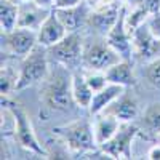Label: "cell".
Listing matches in <instances>:
<instances>
[{
  "instance_id": "cell-1",
  "label": "cell",
  "mask_w": 160,
  "mask_h": 160,
  "mask_svg": "<svg viewBox=\"0 0 160 160\" xmlns=\"http://www.w3.org/2000/svg\"><path fill=\"white\" fill-rule=\"evenodd\" d=\"M43 109L48 112H71L77 102L72 95V72L64 64L56 62V68L50 71L42 82L40 91Z\"/></svg>"
},
{
  "instance_id": "cell-2",
  "label": "cell",
  "mask_w": 160,
  "mask_h": 160,
  "mask_svg": "<svg viewBox=\"0 0 160 160\" xmlns=\"http://www.w3.org/2000/svg\"><path fill=\"white\" fill-rule=\"evenodd\" d=\"M2 108L7 109L13 117V138H15V141L22 149L48 158V151L38 141L26 109L19 102L10 99L8 96H2Z\"/></svg>"
},
{
  "instance_id": "cell-3",
  "label": "cell",
  "mask_w": 160,
  "mask_h": 160,
  "mask_svg": "<svg viewBox=\"0 0 160 160\" xmlns=\"http://www.w3.org/2000/svg\"><path fill=\"white\" fill-rule=\"evenodd\" d=\"M53 135L61 138L66 148L74 155H87L99 149L95 139L93 123H90L85 118H78L66 125L53 128Z\"/></svg>"
},
{
  "instance_id": "cell-4",
  "label": "cell",
  "mask_w": 160,
  "mask_h": 160,
  "mask_svg": "<svg viewBox=\"0 0 160 160\" xmlns=\"http://www.w3.org/2000/svg\"><path fill=\"white\" fill-rule=\"evenodd\" d=\"M48 50L47 47L37 43L24 58H21L19 64V75L16 91H21L24 88H29L35 83H40L47 78L50 68H48Z\"/></svg>"
},
{
  "instance_id": "cell-5",
  "label": "cell",
  "mask_w": 160,
  "mask_h": 160,
  "mask_svg": "<svg viewBox=\"0 0 160 160\" xmlns=\"http://www.w3.org/2000/svg\"><path fill=\"white\" fill-rule=\"evenodd\" d=\"M141 133V128L138 123L135 122H122L120 128L117 130V133L109 139L106 141L102 146H99V151L108 155L109 158H131L133 152H131V146L135 138Z\"/></svg>"
},
{
  "instance_id": "cell-6",
  "label": "cell",
  "mask_w": 160,
  "mask_h": 160,
  "mask_svg": "<svg viewBox=\"0 0 160 160\" xmlns=\"http://www.w3.org/2000/svg\"><path fill=\"white\" fill-rule=\"evenodd\" d=\"M83 35L80 31L77 32H68L58 43L48 47V56L53 59V62L64 64L68 68L82 62L83 56Z\"/></svg>"
},
{
  "instance_id": "cell-7",
  "label": "cell",
  "mask_w": 160,
  "mask_h": 160,
  "mask_svg": "<svg viewBox=\"0 0 160 160\" xmlns=\"http://www.w3.org/2000/svg\"><path fill=\"white\" fill-rule=\"evenodd\" d=\"M120 55L108 43L106 37L102 38H95L90 40L83 47V56H82V64L85 69L91 71H106L111 68L112 64L118 62Z\"/></svg>"
},
{
  "instance_id": "cell-8",
  "label": "cell",
  "mask_w": 160,
  "mask_h": 160,
  "mask_svg": "<svg viewBox=\"0 0 160 160\" xmlns=\"http://www.w3.org/2000/svg\"><path fill=\"white\" fill-rule=\"evenodd\" d=\"M131 45H133V56L142 64L160 56V38L152 32L148 21L133 31Z\"/></svg>"
},
{
  "instance_id": "cell-9",
  "label": "cell",
  "mask_w": 160,
  "mask_h": 160,
  "mask_svg": "<svg viewBox=\"0 0 160 160\" xmlns=\"http://www.w3.org/2000/svg\"><path fill=\"white\" fill-rule=\"evenodd\" d=\"M37 45V31L16 28L10 32H2V55L24 58Z\"/></svg>"
},
{
  "instance_id": "cell-10",
  "label": "cell",
  "mask_w": 160,
  "mask_h": 160,
  "mask_svg": "<svg viewBox=\"0 0 160 160\" xmlns=\"http://www.w3.org/2000/svg\"><path fill=\"white\" fill-rule=\"evenodd\" d=\"M125 16H127V5L123 3L122 10H120V15L117 22L114 24V28L109 31V34L106 35L108 43L118 53L122 59H128L133 61V45H131V34L127 29L125 24Z\"/></svg>"
},
{
  "instance_id": "cell-11",
  "label": "cell",
  "mask_w": 160,
  "mask_h": 160,
  "mask_svg": "<svg viewBox=\"0 0 160 160\" xmlns=\"http://www.w3.org/2000/svg\"><path fill=\"white\" fill-rule=\"evenodd\" d=\"M122 7L123 3L120 5L118 2H112L106 7H101L95 11H91L87 26H90L99 37H106L109 34V31L114 28V24L117 22Z\"/></svg>"
},
{
  "instance_id": "cell-12",
  "label": "cell",
  "mask_w": 160,
  "mask_h": 160,
  "mask_svg": "<svg viewBox=\"0 0 160 160\" xmlns=\"http://www.w3.org/2000/svg\"><path fill=\"white\" fill-rule=\"evenodd\" d=\"M58 18L64 24V28L68 29V32H77L82 31L83 26H87L88 18H90V7L85 0H82L80 3L68 8H55Z\"/></svg>"
},
{
  "instance_id": "cell-13",
  "label": "cell",
  "mask_w": 160,
  "mask_h": 160,
  "mask_svg": "<svg viewBox=\"0 0 160 160\" xmlns=\"http://www.w3.org/2000/svg\"><path fill=\"white\" fill-rule=\"evenodd\" d=\"M53 8L38 5L35 0L19 3V18H18V28H28L38 31V28L43 24V21L48 18Z\"/></svg>"
},
{
  "instance_id": "cell-14",
  "label": "cell",
  "mask_w": 160,
  "mask_h": 160,
  "mask_svg": "<svg viewBox=\"0 0 160 160\" xmlns=\"http://www.w3.org/2000/svg\"><path fill=\"white\" fill-rule=\"evenodd\" d=\"M66 34H68V29L64 28V24L61 22L55 8H53L51 13L48 15V18L43 21V24L37 31V43L48 48L51 45L58 43Z\"/></svg>"
},
{
  "instance_id": "cell-15",
  "label": "cell",
  "mask_w": 160,
  "mask_h": 160,
  "mask_svg": "<svg viewBox=\"0 0 160 160\" xmlns=\"http://www.w3.org/2000/svg\"><path fill=\"white\" fill-rule=\"evenodd\" d=\"M102 112L115 115L120 122H133L139 112V106L135 96H131L130 93H123L122 96H118L112 104H109Z\"/></svg>"
},
{
  "instance_id": "cell-16",
  "label": "cell",
  "mask_w": 160,
  "mask_h": 160,
  "mask_svg": "<svg viewBox=\"0 0 160 160\" xmlns=\"http://www.w3.org/2000/svg\"><path fill=\"white\" fill-rule=\"evenodd\" d=\"M127 91L125 87L122 85H117V83H108L102 90L96 91L95 95H93V99H91V104H90V108H88V112L90 115H98L101 114L106 108H108L109 104H112L118 96H122L123 93Z\"/></svg>"
},
{
  "instance_id": "cell-17",
  "label": "cell",
  "mask_w": 160,
  "mask_h": 160,
  "mask_svg": "<svg viewBox=\"0 0 160 160\" xmlns=\"http://www.w3.org/2000/svg\"><path fill=\"white\" fill-rule=\"evenodd\" d=\"M104 72H106V77H108V80L111 83L122 85L125 88L136 87V83H138L135 74H133V61L120 59L118 62L108 68Z\"/></svg>"
},
{
  "instance_id": "cell-18",
  "label": "cell",
  "mask_w": 160,
  "mask_h": 160,
  "mask_svg": "<svg viewBox=\"0 0 160 160\" xmlns=\"http://www.w3.org/2000/svg\"><path fill=\"white\" fill-rule=\"evenodd\" d=\"M95 117H96V120L93 123V131H95V139L99 148V146H102L106 141H109L115 135L120 125H122V122L115 115L106 114V112H101Z\"/></svg>"
},
{
  "instance_id": "cell-19",
  "label": "cell",
  "mask_w": 160,
  "mask_h": 160,
  "mask_svg": "<svg viewBox=\"0 0 160 160\" xmlns=\"http://www.w3.org/2000/svg\"><path fill=\"white\" fill-rule=\"evenodd\" d=\"M72 95H74V99L77 102V108H80V109L90 108L95 91L88 85L83 72H78V71L72 72Z\"/></svg>"
},
{
  "instance_id": "cell-20",
  "label": "cell",
  "mask_w": 160,
  "mask_h": 160,
  "mask_svg": "<svg viewBox=\"0 0 160 160\" xmlns=\"http://www.w3.org/2000/svg\"><path fill=\"white\" fill-rule=\"evenodd\" d=\"M19 3L13 0H0V26L2 32H10L18 28Z\"/></svg>"
},
{
  "instance_id": "cell-21",
  "label": "cell",
  "mask_w": 160,
  "mask_h": 160,
  "mask_svg": "<svg viewBox=\"0 0 160 160\" xmlns=\"http://www.w3.org/2000/svg\"><path fill=\"white\" fill-rule=\"evenodd\" d=\"M18 75L19 72H16L13 69V66H10L7 59L2 58V71H0V91H2V96H8L11 95V91H16Z\"/></svg>"
},
{
  "instance_id": "cell-22",
  "label": "cell",
  "mask_w": 160,
  "mask_h": 160,
  "mask_svg": "<svg viewBox=\"0 0 160 160\" xmlns=\"http://www.w3.org/2000/svg\"><path fill=\"white\" fill-rule=\"evenodd\" d=\"M141 122L149 135H160V102H152L146 108Z\"/></svg>"
},
{
  "instance_id": "cell-23",
  "label": "cell",
  "mask_w": 160,
  "mask_h": 160,
  "mask_svg": "<svg viewBox=\"0 0 160 160\" xmlns=\"http://www.w3.org/2000/svg\"><path fill=\"white\" fill-rule=\"evenodd\" d=\"M142 75L146 78V82H148V85L160 90V56L146 62L144 69H142Z\"/></svg>"
},
{
  "instance_id": "cell-24",
  "label": "cell",
  "mask_w": 160,
  "mask_h": 160,
  "mask_svg": "<svg viewBox=\"0 0 160 160\" xmlns=\"http://www.w3.org/2000/svg\"><path fill=\"white\" fill-rule=\"evenodd\" d=\"M149 13L142 10V8H135V7H131V11L127 13V16H125V24H127V29L130 34H133V31H135L138 26H141L142 22H146L149 19Z\"/></svg>"
},
{
  "instance_id": "cell-25",
  "label": "cell",
  "mask_w": 160,
  "mask_h": 160,
  "mask_svg": "<svg viewBox=\"0 0 160 160\" xmlns=\"http://www.w3.org/2000/svg\"><path fill=\"white\" fill-rule=\"evenodd\" d=\"M85 78H87V82L88 85L91 87L93 91H99L102 90L106 85L109 83V80L108 77H106V72L104 71H91V69H85Z\"/></svg>"
},
{
  "instance_id": "cell-26",
  "label": "cell",
  "mask_w": 160,
  "mask_h": 160,
  "mask_svg": "<svg viewBox=\"0 0 160 160\" xmlns=\"http://www.w3.org/2000/svg\"><path fill=\"white\" fill-rule=\"evenodd\" d=\"M127 5H131L135 8H142L149 13V15H155L160 11V0H125Z\"/></svg>"
},
{
  "instance_id": "cell-27",
  "label": "cell",
  "mask_w": 160,
  "mask_h": 160,
  "mask_svg": "<svg viewBox=\"0 0 160 160\" xmlns=\"http://www.w3.org/2000/svg\"><path fill=\"white\" fill-rule=\"evenodd\" d=\"M148 22H149V26H151L152 32L160 38V11L155 13V15H152V16H149Z\"/></svg>"
},
{
  "instance_id": "cell-28",
  "label": "cell",
  "mask_w": 160,
  "mask_h": 160,
  "mask_svg": "<svg viewBox=\"0 0 160 160\" xmlns=\"http://www.w3.org/2000/svg\"><path fill=\"white\" fill-rule=\"evenodd\" d=\"M80 2H82V0H55L53 8H68V7H74Z\"/></svg>"
},
{
  "instance_id": "cell-29",
  "label": "cell",
  "mask_w": 160,
  "mask_h": 160,
  "mask_svg": "<svg viewBox=\"0 0 160 160\" xmlns=\"http://www.w3.org/2000/svg\"><path fill=\"white\" fill-rule=\"evenodd\" d=\"M148 158H151V160H160V144L152 146V148L149 149Z\"/></svg>"
},
{
  "instance_id": "cell-30",
  "label": "cell",
  "mask_w": 160,
  "mask_h": 160,
  "mask_svg": "<svg viewBox=\"0 0 160 160\" xmlns=\"http://www.w3.org/2000/svg\"><path fill=\"white\" fill-rule=\"evenodd\" d=\"M38 5L42 7H48V8H53V3H55V0H35Z\"/></svg>"
},
{
  "instance_id": "cell-31",
  "label": "cell",
  "mask_w": 160,
  "mask_h": 160,
  "mask_svg": "<svg viewBox=\"0 0 160 160\" xmlns=\"http://www.w3.org/2000/svg\"><path fill=\"white\" fill-rule=\"evenodd\" d=\"M13 2H16V3H22V2H29V0H13Z\"/></svg>"
}]
</instances>
